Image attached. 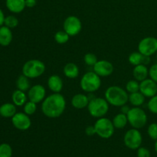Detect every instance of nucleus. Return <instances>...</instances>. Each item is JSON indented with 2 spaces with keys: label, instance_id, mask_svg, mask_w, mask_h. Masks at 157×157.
<instances>
[{
  "label": "nucleus",
  "instance_id": "1",
  "mask_svg": "<svg viewBox=\"0 0 157 157\" xmlns=\"http://www.w3.org/2000/svg\"><path fill=\"white\" fill-rule=\"evenodd\" d=\"M66 101L64 97L60 93H54L46 97L41 104L43 114L48 118H58L64 112Z\"/></svg>",
  "mask_w": 157,
  "mask_h": 157
},
{
  "label": "nucleus",
  "instance_id": "2",
  "mask_svg": "<svg viewBox=\"0 0 157 157\" xmlns=\"http://www.w3.org/2000/svg\"><path fill=\"white\" fill-rule=\"evenodd\" d=\"M104 96L108 104L114 107H122L129 101L128 92L119 86L109 87Z\"/></svg>",
  "mask_w": 157,
  "mask_h": 157
},
{
  "label": "nucleus",
  "instance_id": "3",
  "mask_svg": "<svg viewBox=\"0 0 157 157\" xmlns=\"http://www.w3.org/2000/svg\"><path fill=\"white\" fill-rule=\"evenodd\" d=\"M87 110L93 117H104L109 110V104L105 98H94L89 101Z\"/></svg>",
  "mask_w": 157,
  "mask_h": 157
},
{
  "label": "nucleus",
  "instance_id": "4",
  "mask_svg": "<svg viewBox=\"0 0 157 157\" xmlns=\"http://www.w3.org/2000/svg\"><path fill=\"white\" fill-rule=\"evenodd\" d=\"M45 71V64L38 59L26 61L22 67V75L30 79L41 76Z\"/></svg>",
  "mask_w": 157,
  "mask_h": 157
},
{
  "label": "nucleus",
  "instance_id": "5",
  "mask_svg": "<svg viewBox=\"0 0 157 157\" xmlns=\"http://www.w3.org/2000/svg\"><path fill=\"white\" fill-rule=\"evenodd\" d=\"M81 87L84 91L94 93L99 90L101 86V77L94 71H88L84 74L81 79Z\"/></svg>",
  "mask_w": 157,
  "mask_h": 157
},
{
  "label": "nucleus",
  "instance_id": "6",
  "mask_svg": "<svg viewBox=\"0 0 157 157\" xmlns=\"http://www.w3.org/2000/svg\"><path fill=\"white\" fill-rule=\"evenodd\" d=\"M128 123L133 128L142 129L147 123V115L143 109L139 107L130 108L129 113L127 114Z\"/></svg>",
  "mask_w": 157,
  "mask_h": 157
},
{
  "label": "nucleus",
  "instance_id": "7",
  "mask_svg": "<svg viewBox=\"0 0 157 157\" xmlns=\"http://www.w3.org/2000/svg\"><path fill=\"white\" fill-rule=\"evenodd\" d=\"M96 134L104 139L110 138L114 133L115 127L113 122L107 117L98 118L94 124Z\"/></svg>",
  "mask_w": 157,
  "mask_h": 157
},
{
  "label": "nucleus",
  "instance_id": "8",
  "mask_svg": "<svg viewBox=\"0 0 157 157\" xmlns=\"http://www.w3.org/2000/svg\"><path fill=\"white\" fill-rule=\"evenodd\" d=\"M124 144L130 150H136L142 144L143 136L138 129H130L126 132L124 137Z\"/></svg>",
  "mask_w": 157,
  "mask_h": 157
},
{
  "label": "nucleus",
  "instance_id": "9",
  "mask_svg": "<svg viewBox=\"0 0 157 157\" xmlns=\"http://www.w3.org/2000/svg\"><path fill=\"white\" fill-rule=\"evenodd\" d=\"M138 52L146 56L151 57L157 52V38L146 37L138 44Z\"/></svg>",
  "mask_w": 157,
  "mask_h": 157
},
{
  "label": "nucleus",
  "instance_id": "10",
  "mask_svg": "<svg viewBox=\"0 0 157 157\" xmlns=\"http://www.w3.org/2000/svg\"><path fill=\"white\" fill-rule=\"evenodd\" d=\"M64 31L71 36H76L82 29V24L79 18L75 15H70L65 18L63 24Z\"/></svg>",
  "mask_w": 157,
  "mask_h": 157
},
{
  "label": "nucleus",
  "instance_id": "11",
  "mask_svg": "<svg viewBox=\"0 0 157 157\" xmlns=\"http://www.w3.org/2000/svg\"><path fill=\"white\" fill-rule=\"evenodd\" d=\"M12 124L19 130H27L32 125V121L29 115L25 113H16L12 117Z\"/></svg>",
  "mask_w": 157,
  "mask_h": 157
},
{
  "label": "nucleus",
  "instance_id": "12",
  "mask_svg": "<svg viewBox=\"0 0 157 157\" xmlns=\"http://www.w3.org/2000/svg\"><path fill=\"white\" fill-rule=\"evenodd\" d=\"M28 98L29 101L38 104L42 102L46 98V90L41 84H35L30 87L28 92Z\"/></svg>",
  "mask_w": 157,
  "mask_h": 157
},
{
  "label": "nucleus",
  "instance_id": "13",
  "mask_svg": "<svg viewBox=\"0 0 157 157\" xmlns=\"http://www.w3.org/2000/svg\"><path fill=\"white\" fill-rule=\"evenodd\" d=\"M140 91L146 98H151L157 94V83L150 78H147L140 83Z\"/></svg>",
  "mask_w": 157,
  "mask_h": 157
},
{
  "label": "nucleus",
  "instance_id": "14",
  "mask_svg": "<svg viewBox=\"0 0 157 157\" xmlns=\"http://www.w3.org/2000/svg\"><path fill=\"white\" fill-rule=\"evenodd\" d=\"M94 71L100 77H108L113 73V66L107 60H100L94 65Z\"/></svg>",
  "mask_w": 157,
  "mask_h": 157
},
{
  "label": "nucleus",
  "instance_id": "15",
  "mask_svg": "<svg viewBox=\"0 0 157 157\" xmlns=\"http://www.w3.org/2000/svg\"><path fill=\"white\" fill-rule=\"evenodd\" d=\"M128 61L133 66L139 65V64L148 65L150 63V57L142 55L139 52H136L130 54L128 58Z\"/></svg>",
  "mask_w": 157,
  "mask_h": 157
},
{
  "label": "nucleus",
  "instance_id": "16",
  "mask_svg": "<svg viewBox=\"0 0 157 157\" xmlns=\"http://www.w3.org/2000/svg\"><path fill=\"white\" fill-rule=\"evenodd\" d=\"M48 86L53 93H60L63 88V81L60 76L53 75L48 80Z\"/></svg>",
  "mask_w": 157,
  "mask_h": 157
},
{
  "label": "nucleus",
  "instance_id": "17",
  "mask_svg": "<svg viewBox=\"0 0 157 157\" xmlns=\"http://www.w3.org/2000/svg\"><path fill=\"white\" fill-rule=\"evenodd\" d=\"M6 6L12 13H20L26 7L25 0H6Z\"/></svg>",
  "mask_w": 157,
  "mask_h": 157
},
{
  "label": "nucleus",
  "instance_id": "18",
  "mask_svg": "<svg viewBox=\"0 0 157 157\" xmlns=\"http://www.w3.org/2000/svg\"><path fill=\"white\" fill-rule=\"evenodd\" d=\"M88 97L84 94H77L72 98L71 105L76 109H83L87 107L89 104Z\"/></svg>",
  "mask_w": 157,
  "mask_h": 157
},
{
  "label": "nucleus",
  "instance_id": "19",
  "mask_svg": "<svg viewBox=\"0 0 157 157\" xmlns=\"http://www.w3.org/2000/svg\"><path fill=\"white\" fill-rule=\"evenodd\" d=\"M133 75L135 80L141 82L147 79V77L149 76L148 67L144 64H139V65L135 66L133 71Z\"/></svg>",
  "mask_w": 157,
  "mask_h": 157
},
{
  "label": "nucleus",
  "instance_id": "20",
  "mask_svg": "<svg viewBox=\"0 0 157 157\" xmlns=\"http://www.w3.org/2000/svg\"><path fill=\"white\" fill-rule=\"evenodd\" d=\"M12 41V32L11 29L7 26L2 25L0 27V45L8 46Z\"/></svg>",
  "mask_w": 157,
  "mask_h": 157
},
{
  "label": "nucleus",
  "instance_id": "21",
  "mask_svg": "<svg viewBox=\"0 0 157 157\" xmlns=\"http://www.w3.org/2000/svg\"><path fill=\"white\" fill-rule=\"evenodd\" d=\"M16 113V106L13 103H6L0 106V116L2 117L12 118Z\"/></svg>",
  "mask_w": 157,
  "mask_h": 157
},
{
  "label": "nucleus",
  "instance_id": "22",
  "mask_svg": "<svg viewBox=\"0 0 157 157\" xmlns=\"http://www.w3.org/2000/svg\"><path fill=\"white\" fill-rule=\"evenodd\" d=\"M64 76L70 79H75L79 75V68L75 63H67L63 69Z\"/></svg>",
  "mask_w": 157,
  "mask_h": 157
},
{
  "label": "nucleus",
  "instance_id": "23",
  "mask_svg": "<svg viewBox=\"0 0 157 157\" xmlns=\"http://www.w3.org/2000/svg\"><path fill=\"white\" fill-rule=\"evenodd\" d=\"M12 103L15 106L21 107V106H24L25 104L27 102V96H26L25 93L24 91L17 89L16 90H15L12 93Z\"/></svg>",
  "mask_w": 157,
  "mask_h": 157
},
{
  "label": "nucleus",
  "instance_id": "24",
  "mask_svg": "<svg viewBox=\"0 0 157 157\" xmlns=\"http://www.w3.org/2000/svg\"><path fill=\"white\" fill-rule=\"evenodd\" d=\"M146 97L140 91L132 93L129 95V101L134 107H140L145 102Z\"/></svg>",
  "mask_w": 157,
  "mask_h": 157
},
{
  "label": "nucleus",
  "instance_id": "25",
  "mask_svg": "<svg viewBox=\"0 0 157 157\" xmlns=\"http://www.w3.org/2000/svg\"><path fill=\"white\" fill-rule=\"evenodd\" d=\"M112 122H113V126L116 129L124 128L127 126V124H128V119H127V114H124V113H118L113 117Z\"/></svg>",
  "mask_w": 157,
  "mask_h": 157
},
{
  "label": "nucleus",
  "instance_id": "26",
  "mask_svg": "<svg viewBox=\"0 0 157 157\" xmlns=\"http://www.w3.org/2000/svg\"><path fill=\"white\" fill-rule=\"evenodd\" d=\"M29 78L25 76L24 75H20L16 81V87L18 90H22L25 92L30 89V82H29Z\"/></svg>",
  "mask_w": 157,
  "mask_h": 157
},
{
  "label": "nucleus",
  "instance_id": "27",
  "mask_svg": "<svg viewBox=\"0 0 157 157\" xmlns=\"http://www.w3.org/2000/svg\"><path fill=\"white\" fill-rule=\"evenodd\" d=\"M70 35L65 31H58L55 35V40L58 44H63L68 41Z\"/></svg>",
  "mask_w": 157,
  "mask_h": 157
},
{
  "label": "nucleus",
  "instance_id": "28",
  "mask_svg": "<svg viewBox=\"0 0 157 157\" xmlns=\"http://www.w3.org/2000/svg\"><path fill=\"white\" fill-rule=\"evenodd\" d=\"M126 90L128 93L132 94L135 92L140 91V83L136 80H131L129 81L126 84Z\"/></svg>",
  "mask_w": 157,
  "mask_h": 157
},
{
  "label": "nucleus",
  "instance_id": "29",
  "mask_svg": "<svg viewBox=\"0 0 157 157\" xmlns=\"http://www.w3.org/2000/svg\"><path fill=\"white\" fill-rule=\"evenodd\" d=\"M12 149L9 144H0V157H12Z\"/></svg>",
  "mask_w": 157,
  "mask_h": 157
},
{
  "label": "nucleus",
  "instance_id": "30",
  "mask_svg": "<svg viewBox=\"0 0 157 157\" xmlns=\"http://www.w3.org/2000/svg\"><path fill=\"white\" fill-rule=\"evenodd\" d=\"M37 104L32 102V101H29L28 102H26L24 105V113H26L29 116H31V115H33L34 113L36 112L37 110Z\"/></svg>",
  "mask_w": 157,
  "mask_h": 157
},
{
  "label": "nucleus",
  "instance_id": "31",
  "mask_svg": "<svg viewBox=\"0 0 157 157\" xmlns=\"http://www.w3.org/2000/svg\"><path fill=\"white\" fill-rule=\"evenodd\" d=\"M4 25L9 29H14L18 25V20L14 15H8L5 18Z\"/></svg>",
  "mask_w": 157,
  "mask_h": 157
},
{
  "label": "nucleus",
  "instance_id": "32",
  "mask_svg": "<svg viewBox=\"0 0 157 157\" xmlns=\"http://www.w3.org/2000/svg\"><path fill=\"white\" fill-rule=\"evenodd\" d=\"M84 61L86 64L89 66H93L98 62V58L96 55L93 53H87L84 55Z\"/></svg>",
  "mask_w": 157,
  "mask_h": 157
},
{
  "label": "nucleus",
  "instance_id": "33",
  "mask_svg": "<svg viewBox=\"0 0 157 157\" xmlns=\"http://www.w3.org/2000/svg\"><path fill=\"white\" fill-rule=\"evenodd\" d=\"M147 107L151 113L157 114V94L150 98L147 104Z\"/></svg>",
  "mask_w": 157,
  "mask_h": 157
},
{
  "label": "nucleus",
  "instance_id": "34",
  "mask_svg": "<svg viewBox=\"0 0 157 157\" xmlns=\"http://www.w3.org/2000/svg\"><path fill=\"white\" fill-rule=\"evenodd\" d=\"M149 136L153 140H157V124L153 123L150 124L147 129Z\"/></svg>",
  "mask_w": 157,
  "mask_h": 157
},
{
  "label": "nucleus",
  "instance_id": "35",
  "mask_svg": "<svg viewBox=\"0 0 157 157\" xmlns=\"http://www.w3.org/2000/svg\"><path fill=\"white\" fill-rule=\"evenodd\" d=\"M149 76L150 79L157 83V64H154L149 69Z\"/></svg>",
  "mask_w": 157,
  "mask_h": 157
},
{
  "label": "nucleus",
  "instance_id": "36",
  "mask_svg": "<svg viewBox=\"0 0 157 157\" xmlns=\"http://www.w3.org/2000/svg\"><path fill=\"white\" fill-rule=\"evenodd\" d=\"M150 151L146 147H140L137 149V157H150Z\"/></svg>",
  "mask_w": 157,
  "mask_h": 157
},
{
  "label": "nucleus",
  "instance_id": "37",
  "mask_svg": "<svg viewBox=\"0 0 157 157\" xmlns=\"http://www.w3.org/2000/svg\"><path fill=\"white\" fill-rule=\"evenodd\" d=\"M85 133L89 136L96 134V130H95L94 126H87L85 129Z\"/></svg>",
  "mask_w": 157,
  "mask_h": 157
},
{
  "label": "nucleus",
  "instance_id": "38",
  "mask_svg": "<svg viewBox=\"0 0 157 157\" xmlns=\"http://www.w3.org/2000/svg\"><path fill=\"white\" fill-rule=\"evenodd\" d=\"M36 0H25V6L28 8H33L36 6Z\"/></svg>",
  "mask_w": 157,
  "mask_h": 157
},
{
  "label": "nucleus",
  "instance_id": "39",
  "mask_svg": "<svg viewBox=\"0 0 157 157\" xmlns=\"http://www.w3.org/2000/svg\"><path fill=\"white\" fill-rule=\"evenodd\" d=\"M130 110V107L129 106H127V104H124L122 107H121V112L122 113H124V114H127L129 113Z\"/></svg>",
  "mask_w": 157,
  "mask_h": 157
},
{
  "label": "nucleus",
  "instance_id": "40",
  "mask_svg": "<svg viewBox=\"0 0 157 157\" xmlns=\"http://www.w3.org/2000/svg\"><path fill=\"white\" fill-rule=\"evenodd\" d=\"M5 18H6V17H5L4 13H3L2 10L0 9V27H1V26H2L3 25H4Z\"/></svg>",
  "mask_w": 157,
  "mask_h": 157
},
{
  "label": "nucleus",
  "instance_id": "41",
  "mask_svg": "<svg viewBox=\"0 0 157 157\" xmlns=\"http://www.w3.org/2000/svg\"><path fill=\"white\" fill-rule=\"evenodd\" d=\"M154 149H155V151H156V153H157V140H156V143H155Z\"/></svg>",
  "mask_w": 157,
  "mask_h": 157
},
{
  "label": "nucleus",
  "instance_id": "42",
  "mask_svg": "<svg viewBox=\"0 0 157 157\" xmlns=\"http://www.w3.org/2000/svg\"><path fill=\"white\" fill-rule=\"evenodd\" d=\"M156 58H157V52H156Z\"/></svg>",
  "mask_w": 157,
  "mask_h": 157
}]
</instances>
